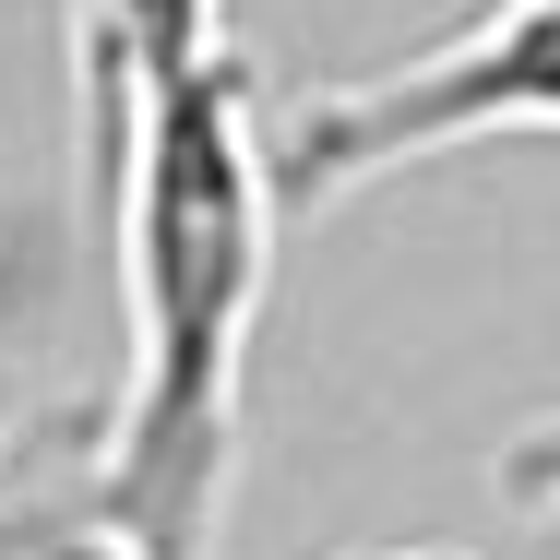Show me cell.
Returning <instances> with one entry per match:
<instances>
[{
  "mask_svg": "<svg viewBox=\"0 0 560 560\" xmlns=\"http://www.w3.org/2000/svg\"><path fill=\"white\" fill-rule=\"evenodd\" d=\"M501 131H560V0H489L442 48L287 108L275 155H287V203H346L394 167H430Z\"/></svg>",
  "mask_w": 560,
  "mask_h": 560,
  "instance_id": "2",
  "label": "cell"
},
{
  "mask_svg": "<svg viewBox=\"0 0 560 560\" xmlns=\"http://www.w3.org/2000/svg\"><path fill=\"white\" fill-rule=\"evenodd\" d=\"M394 560H465V549H394Z\"/></svg>",
  "mask_w": 560,
  "mask_h": 560,
  "instance_id": "4",
  "label": "cell"
},
{
  "mask_svg": "<svg viewBox=\"0 0 560 560\" xmlns=\"http://www.w3.org/2000/svg\"><path fill=\"white\" fill-rule=\"evenodd\" d=\"M96 226L119 238V406L96 453V513L131 560H215L250 335L287 226V155L238 48L131 108Z\"/></svg>",
  "mask_w": 560,
  "mask_h": 560,
  "instance_id": "1",
  "label": "cell"
},
{
  "mask_svg": "<svg viewBox=\"0 0 560 560\" xmlns=\"http://www.w3.org/2000/svg\"><path fill=\"white\" fill-rule=\"evenodd\" d=\"M0 465H12V430H0Z\"/></svg>",
  "mask_w": 560,
  "mask_h": 560,
  "instance_id": "5",
  "label": "cell"
},
{
  "mask_svg": "<svg viewBox=\"0 0 560 560\" xmlns=\"http://www.w3.org/2000/svg\"><path fill=\"white\" fill-rule=\"evenodd\" d=\"M226 60V0H72V119H84V203H108L131 108L179 72Z\"/></svg>",
  "mask_w": 560,
  "mask_h": 560,
  "instance_id": "3",
  "label": "cell"
}]
</instances>
